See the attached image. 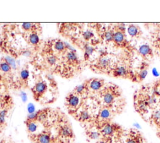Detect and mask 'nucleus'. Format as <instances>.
<instances>
[{
	"mask_svg": "<svg viewBox=\"0 0 160 143\" xmlns=\"http://www.w3.org/2000/svg\"><path fill=\"white\" fill-rule=\"evenodd\" d=\"M108 74L115 78L128 79L135 81L134 72L131 69L130 65L124 62L114 63Z\"/></svg>",
	"mask_w": 160,
	"mask_h": 143,
	"instance_id": "1",
	"label": "nucleus"
},
{
	"mask_svg": "<svg viewBox=\"0 0 160 143\" xmlns=\"http://www.w3.org/2000/svg\"><path fill=\"white\" fill-rule=\"evenodd\" d=\"M120 96V90L116 85H111L104 89L102 94V99L106 106L114 103L115 99Z\"/></svg>",
	"mask_w": 160,
	"mask_h": 143,
	"instance_id": "2",
	"label": "nucleus"
},
{
	"mask_svg": "<svg viewBox=\"0 0 160 143\" xmlns=\"http://www.w3.org/2000/svg\"><path fill=\"white\" fill-rule=\"evenodd\" d=\"M114 65L110 57L107 55H102L97 60L95 66L99 71L108 74Z\"/></svg>",
	"mask_w": 160,
	"mask_h": 143,
	"instance_id": "3",
	"label": "nucleus"
},
{
	"mask_svg": "<svg viewBox=\"0 0 160 143\" xmlns=\"http://www.w3.org/2000/svg\"><path fill=\"white\" fill-rule=\"evenodd\" d=\"M114 30V36L112 42L119 48H124L128 45V40L126 37V31H121L119 30Z\"/></svg>",
	"mask_w": 160,
	"mask_h": 143,
	"instance_id": "4",
	"label": "nucleus"
},
{
	"mask_svg": "<svg viewBox=\"0 0 160 143\" xmlns=\"http://www.w3.org/2000/svg\"><path fill=\"white\" fill-rule=\"evenodd\" d=\"M149 65L146 62H142L137 69V70L134 72L135 75V81L136 82H141L148 75V70Z\"/></svg>",
	"mask_w": 160,
	"mask_h": 143,
	"instance_id": "5",
	"label": "nucleus"
},
{
	"mask_svg": "<svg viewBox=\"0 0 160 143\" xmlns=\"http://www.w3.org/2000/svg\"><path fill=\"white\" fill-rule=\"evenodd\" d=\"M139 53L143 59L149 60L153 58L154 52L152 48L148 44L141 45L139 48Z\"/></svg>",
	"mask_w": 160,
	"mask_h": 143,
	"instance_id": "6",
	"label": "nucleus"
},
{
	"mask_svg": "<svg viewBox=\"0 0 160 143\" xmlns=\"http://www.w3.org/2000/svg\"><path fill=\"white\" fill-rule=\"evenodd\" d=\"M104 85V80L100 78H92L90 80L87 84V86L89 88V89L93 91H98L101 90Z\"/></svg>",
	"mask_w": 160,
	"mask_h": 143,
	"instance_id": "7",
	"label": "nucleus"
},
{
	"mask_svg": "<svg viewBox=\"0 0 160 143\" xmlns=\"http://www.w3.org/2000/svg\"><path fill=\"white\" fill-rule=\"evenodd\" d=\"M128 32L132 38H139L141 36L142 32L139 25L134 24H131L128 27Z\"/></svg>",
	"mask_w": 160,
	"mask_h": 143,
	"instance_id": "8",
	"label": "nucleus"
},
{
	"mask_svg": "<svg viewBox=\"0 0 160 143\" xmlns=\"http://www.w3.org/2000/svg\"><path fill=\"white\" fill-rule=\"evenodd\" d=\"M116 126L110 123L104 124L101 129V134L105 136H111L114 134L116 131Z\"/></svg>",
	"mask_w": 160,
	"mask_h": 143,
	"instance_id": "9",
	"label": "nucleus"
},
{
	"mask_svg": "<svg viewBox=\"0 0 160 143\" xmlns=\"http://www.w3.org/2000/svg\"><path fill=\"white\" fill-rule=\"evenodd\" d=\"M149 105L146 103V101L144 99V98L142 97L141 95H139L137 103H136V109L141 114H145L148 111Z\"/></svg>",
	"mask_w": 160,
	"mask_h": 143,
	"instance_id": "10",
	"label": "nucleus"
},
{
	"mask_svg": "<svg viewBox=\"0 0 160 143\" xmlns=\"http://www.w3.org/2000/svg\"><path fill=\"white\" fill-rule=\"evenodd\" d=\"M66 101L68 104L71 108H76L77 107L80 102L79 97L78 95L74 93H72L68 95L66 99Z\"/></svg>",
	"mask_w": 160,
	"mask_h": 143,
	"instance_id": "11",
	"label": "nucleus"
},
{
	"mask_svg": "<svg viewBox=\"0 0 160 143\" xmlns=\"http://www.w3.org/2000/svg\"><path fill=\"white\" fill-rule=\"evenodd\" d=\"M47 89L46 83L44 81H39L38 82L33 88L34 94L36 96H39L43 94Z\"/></svg>",
	"mask_w": 160,
	"mask_h": 143,
	"instance_id": "12",
	"label": "nucleus"
},
{
	"mask_svg": "<svg viewBox=\"0 0 160 143\" xmlns=\"http://www.w3.org/2000/svg\"><path fill=\"white\" fill-rule=\"evenodd\" d=\"M114 30L113 28H108L102 33V39L107 43H110L113 41Z\"/></svg>",
	"mask_w": 160,
	"mask_h": 143,
	"instance_id": "13",
	"label": "nucleus"
},
{
	"mask_svg": "<svg viewBox=\"0 0 160 143\" xmlns=\"http://www.w3.org/2000/svg\"><path fill=\"white\" fill-rule=\"evenodd\" d=\"M111 116V111L108 108H102L99 113V117L101 120H108Z\"/></svg>",
	"mask_w": 160,
	"mask_h": 143,
	"instance_id": "14",
	"label": "nucleus"
},
{
	"mask_svg": "<svg viewBox=\"0 0 160 143\" xmlns=\"http://www.w3.org/2000/svg\"><path fill=\"white\" fill-rule=\"evenodd\" d=\"M60 133L61 136L66 137H71L72 136V131L71 128L68 125H64L60 129Z\"/></svg>",
	"mask_w": 160,
	"mask_h": 143,
	"instance_id": "15",
	"label": "nucleus"
},
{
	"mask_svg": "<svg viewBox=\"0 0 160 143\" xmlns=\"http://www.w3.org/2000/svg\"><path fill=\"white\" fill-rule=\"evenodd\" d=\"M38 143H51V139L49 134L46 133H41L37 136Z\"/></svg>",
	"mask_w": 160,
	"mask_h": 143,
	"instance_id": "16",
	"label": "nucleus"
},
{
	"mask_svg": "<svg viewBox=\"0 0 160 143\" xmlns=\"http://www.w3.org/2000/svg\"><path fill=\"white\" fill-rule=\"evenodd\" d=\"M94 48L93 46L86 44L84 47V57L86 59H88L89 57L93 53L94 51Z\"/></svg>",
	"mask_w": 160,
	"mask_h": 143,
	"instance_id": "17",
	"label": "nucleus"
},
{
	"mask_svg": "<svg viewBox=\"0 0 160 143\" xmlns=\"http://www.w3.org/2000/svg\"><path fill=\"white\" fill-rule=\"evenodd\" d=\"M66 58L67 60L71 63H75L77 62L78 61V57L76 53L72 51V50H70L67 53H66Z\"/></svg>",
	"mask_w": 160,
	"mask_h": 143,
	"instance_id": "18",
	"label": "nucleus"
},
{
	"mask_svg": "<svg viewBox=\"0 0 160 143\" xmlns=\"http://www.w3.org/2000/svg\"><path fill=\"white\" fill-rule=\"evenodd\" d=\"M91 118V115L90 114L88 113V111L84 110L80 112L79 116H78V119L80 121H88L89 119Z\"/></svg>",
	"mask_w": 160,
	"mask_h": 143,
	"instance_id": "19",
	"label": "nucleus"
},
{
	"mask_svg": "<svg viewBox=\"0 0 160 143\" xmlns=\"http://www.w3.org/2000/svg\"><path fill=\"white\" fill-rule=\"evenodd\" d=\"M28 40L31 44L36 45L39 42V37L36 32H32L29 34Z\"/></svg>",
	"mask_w": 160,
	"mask_h": 143,
	"instance_id": "20",
	"label": "nucleus"
},
{
	"mask_svg": "<svg viewBox=\"0 0 160 143\" xmlns=\"http://www.w3.org/2000/svg\"><path fill=\"white\" fill-rule=\"evenodd\" d=\"M65 44L63 42L61 41V40H57L55 42L54 44V47L55 48V50H56L57 51L59 52H62L65 49Z\"/></svg>",
	"mask_w": 160,
	"mask_h": 143,
	"instance_id": "21",
	"label": "nucleus"
},
{
	"mask_svg": "<svg viewBox=\"0 0 160 143\" xmlns=\"http://www.w3.org/2000/svg\"><path fill=\"white\" fill-rule=\"evenodd\" d=\"M28 130L30 132H34L37 130L38 126L34 121H28L27 122Z\"/></svg>",
	"mask_w": 160,
	"mask_h": 143,
	"instance_id": "22",
	"label": "nucleus"
},
{
	"mask_svg": "<svg viewBox=\"0 0 160 143\" xmlns=\"http://www.w3.org/2000/svg\"><path fill=\"white\" fill-rule=\"evenodd\" d=\"M11 66L4 60L0 64V69L4 72H9L11 70Z\"/></svg>",
	"mask_w": 160,
	"mask_h": 143,
	"instance_id": "23",
	"label": "nucleus"
},
{
	"mask_svg": "<svg viewBox=\"0 0 160 143\" xmlns=\"http://www.w3.org/2000/svg\"><path fill=\"white\" fill-rule=\"evenodd\" d=\"M86 88H87V85H86L85 84H82L79 86H77L74 89V93L77 95L82 94L85 91Z\"/></svg>",
	"mask_w": 160,
	"mask_h": 143,
	"instance_id": "24",
	"label": "nucleus"
},
{
	"mask_svg": "<svg viewBox=\"0 0 160 143\" xmlns=\"http://www.w3.org/2000/svg\"><path fill=\"white\" fill-rule=\"evenodd\" d=\"M101 132L98 131H91L88 133V136L91 139H98L101 136Z\"/></svg>",
	"mask_w": 160,
	"mask_h": 143,
	"instance_id": "25",
	"label": "nucleus"
},
{
	"mask_svg": "<svg viewBox=\"0 0 160 143\" xmlns=\"http://www.w3.org/2000/svg\"><path fill=\"white\" fill-rule=\"evenodd\" d=\"M82 37L86 40H89L94 37V33L90 30H86L82 33Z\"/></svg>",
	"mask_w": 160,
	"mask_h": 143,
	"instance_id": "26",
	"label": "nucleus"
},
{
	"mask_svg": "<svg viewBox=\"0 0 160 143\" xmlns=\"http://www.w3.org/2000/svg\"><path fill=\"white\" fill-rule=\"evenodd\" d=\"M152 118L156 123H160V109H156L152 114Z\"/></svg>",
	"mask_w": 160,
	"mask_h": 143,
	"instance_id": "27",
	"label": "nucleus"
},
{
	"mask_svg": "<svg viewBox=\"0 0 160 143\" xmlns=\"http://www.w3.org/2000/svg\"><path fill=\"white\" fill-rule=\"evenodd\" d=\"M46 118H47V113L46 111L38 112V115L36 120L40 122H44V121H46Z\"/></svg>",
	"mask_w": 160,
	"mask_h": 143,
	"instance_id": "28",
	"label": "nucleus"
},
{
	"mask_svg": "<svg viewBox=\"0 0 160 143\" xmlns=\"http://www.w3.org/2000/svg\"><path fill=\"white\" fill-rule=\"evenodd\" d=\"M47 61H48V62L49 65H54L56 64V63L57 62V58H56V56H54L53 55H51L48 57Z\"/></svg>",
	"mask_w": 160,
	"mask_h": 143,
	"instance_id": "29",
	"label": "nucleus"
},
{
	"mask_svg": "<svg viewBox=\"0 0 160 143\" xmlns=\"http://www.w3.org/2000/svg\"><path fill=\"white\" fill-rule=\"evenodd\" d=\"M6 114H7V110L3 109L0 111V125H2L4 123Z\"/></svg>",
	"mask_w": 160,
	"mask_h": 143,
	"instance_id": "30",
	"label": "nucleus"
},
{
	"mask_svg": "<svg viewBox=\"0 0 160 143\" xmlns=\"http://www.w3.org/2000/svg\"><path fill=\"white\" fill-rule=\"evenodd\" d=\"M20 76L22 80H26L29 76V72L26 69H23L20 73Z\"/></svg>",
	"mask_w": 160,
	"mask_h": 143,
	"instance_id": "31",
	"label": "nucleus"
},
{
	"mask_svg": "<svg viewBox=\"0 0 160 143\" xmlns=\"http://www.w3.org/2000/svg\"><path fill=\"white\" fill-rule=\"evenodd\" d=\"M33 26H34L33 24L29 23V22L23 23L22 25V27L25 30H31L32 28L33 27Z\"/></svg>",
	"mask_w": 160,
	"mask_h": 143,
	"instance_id": "32",
	"label": "nucleus"
},
{
	"mask_svg": "<svg viewBox=\"0 0 160 143\" xmlns=\"http://www.w3.org/2000/svg\"><path fill=\"white\" fill-rule=\"evenodd\" d=\"M5 61L11 66V67H13L15 68L16 67V63H15V61L11 57H6Z\"/></svg>",
	"mask_w": 160,
	"mask_h": 143,
	"instance_id": "33",
	"label": "nucleus"
},
{
	"mask_svg": "<svg viewBox=\"0 0 160 143\" xmlns=\"http://www.w3.org/2000/svg\"><path fill=\"white\" fill-rule=\"evenodd\" d=\"M38 115V113H36V112H34L32 113L29 114L28 116V121H34L37 119Z\"/></svg>",
	"mask_w": 160,
	"mask_h": 143,
	"instance_id": "34",
	"label": "nucleus"
},
{
	"mask_svg": "<svg viewBox=\"0 0 160 143\" xmlns=\"http://www.w3.org/2000/svg\"><path fill=\"white\" fill-rule=\"evenodd\" d=\"M28 111H29V114L34 113V105L32 104H29L28 105Z\"/></svg>",
	"mask_w": 160,
	"mask_h": 143,
	"instance_id": "35",
	"label": "nucleus"
},
{
	"mask_svg": "<svg viewBox=\"0 0 160 143\" xmlns=\"http://www.w3.org/2000/svg\"><path fill=\"white\" fill-rule=\"evenodd\" d=\"M126 143H138L137 141L134 138H129L126 141Z\"/></svg>",
	"mask_w": 160,
	"mask_h": 143,
	"instance_id": "36",
	"label": "nucleus"
},
{
	"mask_svg": "<svg viewBox=\"0 0 160 143\" xmlns=\"http://www.w3.org/2000/svg\"><path fill=\"white\" fill-rule=\"evenodd\" d=\"M21 98H22V101H24V102H25L26 101V99H27V96H26V94L25 93H24V92H22V93H21Z\"/></svg>",
	"mask_w": 160,
	"mask_h": 143,
	"instance_id": "37",
	"label": "nucleus"
},
{
	"mask_svg": "<svg viewBox=\"0 0 160 143\" xmlns=\"http://www.w3.org/2000/svg\"><path fill=\"white\" fill-rule=\"evenodd\" d=\"M98 143H107V142L106 141H100Z\"/></svg>",
	"mask_w": 160,
	"mask_h": 143,
	"instance_id": "38",
	"label": "nucleus"
},
{
	"mask_svg": "<svg viewBox=\"0 0 160 143\" xmlns=\"http://www.w3.org/2000/svg\"><path fill=\"white\" fill-rule=\"evenodd\" d=\"M0 143H3V142H2V141H1V142H0Z\"/></svg>",
	"mask_w": 160,
	"mask_h": 143,
	"instance_id": "39",
	"label": "nucleus"
},
{
	"mask_svg": "<svg viewBox=\"0 0 160 143\" xmlns=\"http://www.w3.org/2000/svg\"><path fill=\"white\" fill-rule=\"evenodd\" d=\"M159 96H160V90H159Z\"/></svg>",
	"mask_w": 160,
	"mask_h": 143,
	"instance_id": "40",
	"label": "nucleus"
},
{
	"mask_svg": "<svg viewBox=\"0 0 160 143\" xmlns=\"http://www.w3.org/2000/svg\"><path fill=\"white\" fill-rule=\"evenodd\" d=\"M37 143H38V142H37Z\"/></svg>",
	"mask_w": 160,
	"mask_h": 143,
	"instance_id": "41",
	"label": "nucleus"
},
{
	"mask_svg": "<svg viewBox=\"0 0 160 143\" xmlns=\"http://www.w3.org/2000/svg\"><path fill=\"white\" fill-rule=\"evenodd\" d=\"M159 48H160V47H159Z\"/></svg>",
	"mask_w": 160,
	"mask_h": 143,
	"instance_id": "42",
	"label": "nucleus"
}]
</instances>
